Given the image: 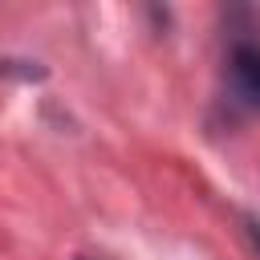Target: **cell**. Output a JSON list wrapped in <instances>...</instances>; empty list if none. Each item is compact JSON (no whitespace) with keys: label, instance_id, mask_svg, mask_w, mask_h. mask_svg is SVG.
I'll return each mask as SVG.
<instances>
[{"label":"cell","instance_id":"7a4b0ae2","mask_svg":"<svg viewBox=\"0 0 260 260\" xmlns=\"http://www.w3.org/2000/svg\"><path fill=\"white\" fill-rule=\"evenodd\" d=\"M244 232H248V240H252V248L260 252V215H244Z\"/></svg>","mask_w":260,"mask_h":260},{"label":"cell","instance_id":"6da1fadb","mask_svg":"<svg viewBox=\"0 0 260 260\" xmlns=\"http://www.w3.org/2000/svg\"><path fill=\"white\" fill-rule=\"evenodd\" d=\"M228 73L232 89L248 110H260V45L256 41H236L228 53Z\"/></svg>","mask_w":260,"mask_h":260},{"label":"cell","instance_id":"3957f363","mask_svg":"<svg viewBox=\"0 0 260 260\" xmlns=\"http://www.w3.org/2000/svg\"><path fill=\"white\" fill-rule=\"evenodd\" d=\"M81 260H85V256H81Z\"/></svg>","mask_w":260,"mask_h":260}]
</instances>
